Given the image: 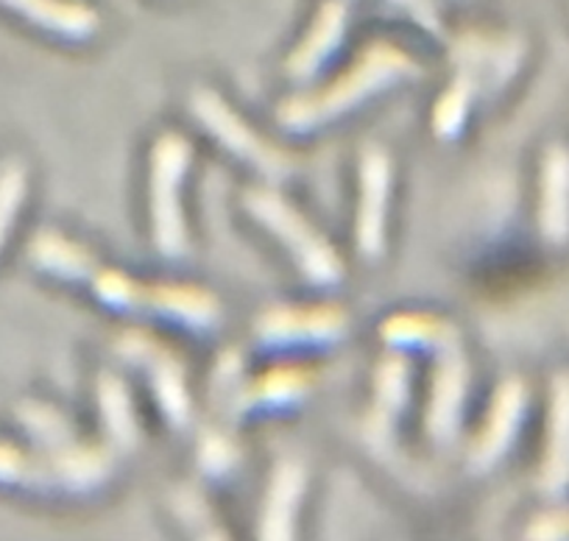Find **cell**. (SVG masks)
<instances>
[{
  "label": "cell",
  "instance_id": "1",
  "mask_svg": "<svg viewBox=\"0 0 569 541\" xmlns=\"http://www.w3.org/2000/svg\"><path fill=\"white\" fill-rule=\"evenodd\" d=\"M31 266L62 282H81L92 297L112 310L142 315H162L196 332H210L221 324V299L199 285L173 282H140L120 268L98 262V257L57 229H40L29 243Z\"/></svg>",
  "mask_w": 569,
  "mask_h": 541
},
{
  "label": "cell",
  "instance_id": "2",
  "mask_svg": "<svg viewBox=\"0 0 569 541\" xmlns=\"http://www.w3.org/2000/svg\"><path fill=\"white\" fill-rule=\"evenodd\" d=\"M416 76H421V64L408 51L388 40H377L363 48L358 62L338 76L330 87L284 98L277 107V123L291 134H310L358 109L366 98L380 96L388 87L402 84Z\"/></svg>",
  "mask_w": 569,
  "mask_h": 541
},
{
  "label": "cell",
  "instance_id": "3",
  "mask_svg": "<svg viewBox=\"0 0 569 541\" xmlns=\"http://www.w3.org/2000/svg\"><path fill=\"white\" fill-rule=\"evenodd\" d=\"M114 455L118 452L109 444H84V441L64 447H37L34 452L0 444V483L37 491L90 494L112 478Z\"/></svg>",
  "mask_w": 569,
  "mask_h": 541
},
{
  "label": "cell",
  "instance_id": "4",
  "mask_svg": "<svg viewBox=\"0 0 569 541\" xmlns=\"http://www.w3.org/2000/svg\"><path fill=\"white\" fill-rule=\"evenodd\" d=\"M243 210L260 223L262 229L273 234L284 251L291 254L299 274L316 288H336L341 285L347 268L338 257L336 246L284 199L277 188L262 184V188H249L243 193Z\"/></svg>",
  "mask_w": 569,
  "mask_h": 541
},
{
  "label": "cell",
  "instance_id": "5",
  "mask_svg": "<svg viewBox=\"0 0 569 541\" xmlns=\"http://www.w3.org/2000/svg\"><path fill=\"white\" fill-rule=\"evenodd\" d=\"M193 162V146L179 131H166L154 140L149 171V218L154 249L166 260H182L190 251L184 221L182 184Z\"/></svg>",
  "mask_w": 569,
  "mask_h": 541
},
{
  "label": "cell",
  "instance_id": "6",
  "mask_svg": "<svg viewBox=\"0 0 569 541\" xmlns=\"http://www.w3.org/2000/svg\"><path fill=\"white\" fill-rule=\"evenodd\" d=\"M188 109L190 114L199 120L201 129H204L223 151H229V154L238 157L240 162L254 168L266 182L277 184L297 171L293 154H288L284 149L273 146L271 140L262 138V134H257V131L251 129L227 101H223L221 92L210 90V87H196V90L190 92Z\"/></svg>",
  "mask_w": 569,
  "mask_h": 541
},
{
  "label": "cell",
  "instance_id": "7",
  "mask_svg": "<svg viewBox=\"0 0 569 541\" xmlns=\"http://www.w3.org/2000/svg\"><path fill=\"white\" fill-rule=\"evenodd\" d=\"M114 352L146 374L166 422L177 430L188 428L193 419V399L188 391V365L182 354L142 330H126L114 341Z\"/></svg>",
  "mask_w": 569,
  "mask_h": 541
},
{
  "label": "cell",
  "instance_id": "8",
  "mask_svg": "<svg viewBox=\"0 0 569 541\" xmlns=\"http://www.w3.org/2000/svg\"><path fill=\"white\" fill-rule=\"evenodd\" d=\"M349 330L347 310L338 304H316V308H291L277 304L254 321V341L266 349L293 347H330Z\"/></svg>",
  "mask_w": 569,
  "mask_h": 541
},
{
  "label": "cell",
  "instance_id": "9",
  "mask_svg": "<svg viewBox=\"0 0 569 541\" xmlns=\"http://www.w3.org/2000/svg\"><path fill=\"white\" fill-rule=\"evenodd\" d=\"M469 393V358L461 341L436 349V371L430 382L425 430L433 447L456 444Z\"/></svg>",
  "mask_w": 569,
  "mask_h": 541
},
{
  "label": "cell",
  "instance_id": "10",
  "mask_svg": "<svg viewBox=\"0 0 569 541\" xmlns=\"http://www.w3.org/2000/svg\"><path fill=\"white\" fill-rule=\"evenodd\" d=\"M391 157L382 146H366L360 154V201L355 218V243L366 262L386 254L388 201H391Z\"/></svg>",
  "mask_w": 569,
  "mask_h": 541
},
{
  "label": "cell",
  "instance_id": "11",
  "mask_svg": "<svg viewBox=\"0 0 569 541\" xmlns=\"http://www.w3.org/2000/svg\"><path fill=\"white\" fill-rule=\"evenodd\" d=\"M410 377L413 363L405 352L391 349L375 369V399H371L369 417L363 422V435L375 452H386L393 441L399 419L410 399Z\"/></svg>",
  "mask_w": 569,
  "mask_h": 541
},
{
  "label": "cell",
  "instance_id": "12",
  "mask_svg": "<svg viewBox=\"0 0 569 541\" xmlns=\"http://www.w3.org/2000/svg\"><path fill=\"white\" fill-rule=\"evenodd\" d=\"M525 404H528V391L519 377H508L500 382L495 399H491L489 417L469 450V467L472 472H489L502 461L511 444L517 441L519 428H522Z\"/></svg>",
  "mask_w": 569,
  "mask_h": 541
},
{
  "label": "cell",
  "instance_id": "13",
  "mask_svg": "<svg viewBox=\"0 0 569 541\" xmlns=\"http://www.w3.org/2000/svg\"><path fill=\"white\" fill-rule=\"evenodd\" d=\"M349 7L347 0H325L310 23L308 34L302 37L293 53L284 62V73L291 76L297 84H308L321 70L327 68L336 51L341 48L343 34H347Z\"/></svg>",
  "mask_w": 569,
  "mask_h": 541
},
{
  "label": "cell",
  "instance_id": "14",
  "mask_svg": "<svg viewBox=\"0 0 569 541\" xmlns=\"http://www.w3.org/2000/svg\"><path fill=\"white\" fill-rule=\"evenodd\" d=\"M308 491V469L297 458H282L273 467L266 500H262L260 519H257V539L288 541L297 535L299 502Z\"/></svg>",
  "mask_w": 569,
  "mask_h": 541
},
{
  "label": "cell",
  "instance_id": "15",
  "mask_svg": "<svg viewBox=\"0 0 569 541\" xmlns=\"http://www.w3.org/2000/svg\"><path fill=\"white\" fill-rule=\"evenodd\" d=\"M316 385V374L310 365L279 363L271 365L266 374L257 377L251 385L238 388L232 399V413L249 411H282L302 402Z\"/></svg>",
  "mask_w": 569,
  "mask_h": 541
},
{
  "label": "cell",
  "instance_id": "16",
  "mask_svg": "<svg viewBox=\"0 0 569 541\" xmlns=\"http://www.w3.org/2000/svg\"><path fill=\"white\" fill-rule=\"evenodd\" d=\"M0 7L29 20L37 29L70 42L92 40L101 29L96 9L79 0H0Z\"/></svg>",
  "mask_w": 569,
  "mask_h": 541
},
{
  "label": "cell",
  "instance_id": "17",
  "mask_svg": "<svg viewBox=\"0 0 569 541\" xmlns=\"http://www.w3.org/2000/svg\"><path fill=\"white\" fill-rule=\"evenodd\" d=\"M539 489L547 497H561L569 489V374L552 382L550 424H547L545 461L539 469Z\"/></svg>",
  "mask_w": 569,
  "mask_h": 541
},
{
  "label": "cell",
  "instance_id": "18",
  "mask_svg": "<svg viewBox=\"0 0 569 541\" xmlns=\"http://www.w3.org/2000/svg\"><path fill=\"white\" fill-rule=\"evenodd\" d=\"M539 229L550 246L569 240V149L563 146H550L541 162Z\"/></svg>",
  "mask_w": 569,
  "mask_h": 541
},
{
  "label": "cell",
  "instance_id": "19",
  "mask_svg": "<svg viewBox=\"0 0 569 541\" xmlns=\"http://www.w3.org/2000/svg\"><path fill=\"white\" fill-rule=\"evenodd\" d=\"M98 413H101L103 435L114 452H131L140 444V424H137L131 393L112 371L98 377Z\"/></svg>",
  "mask_w": 569,
  "mask_h": 541
},
{
  "label": "cell",
  "instance_id": "20",
  "mask_svg": "<svg viewBox=\"0 0 569 541\" xmlns=\"http://www.w3.org/2000/svg\"><path fill=\"white\" fill-rule=\"evenodd\" d=\"M380 341L388 349H441L447 343L461 341V332L452 321L427 313L388 315L380 327Z\"/></svg>",
  "mask_w": 569,
  "mask_h": 541
},
{
  "label": "cell",
  "instance_id": "21",
  "mask_svg": "<svg viewBox=\"0 0 569 541\" xmlns=\"http://www.w3.org/2000/svg\"><path fill=\"white\" fill-rule=\"evenodd\" d=\"M478 96H483L478 81H475L467 70L456 68V79H452V84L441 92L439 101H436L433 107L436 140L450 143V140L461 138L463 129H467L469 112H472V103Z\"/></svg>",
  "mask_w": 569,
  "mask_h": 541
},
{
  "label": "cell",
  "instance_id": "22",
  "mask_svg": "<svg viewBox=\"0 0 569 541\" xmlns=\"http://www.w3.org/2000/svg\"><path fill=\"white\" fill-rule=\"evenodd\" d=\"M18 419L37 447H64L79 441L68 417L46 402H23L18 408Z\"/></svg>",
  "mask_w": 569,
  "mask_h": 541
},
{
  "label": "cell",
  "instance_id": "23",
  "mask_svg": "<svg viewBox=\"0 0 569 541\" xmlns=\"http://www.w3.org/2000/svg\"><path fill=\"white\" fill-rule=\"evenodd\" d=\"M26 193H29V168L18 157H7L0 162V251L12 234Z\"/></svg>",
  "mask_w": 569,
  "mask_h": 541
},
{
  "label": "cell",
  "instance_id": "24",
  "mask_svg": "<svg viewBox=\"0 0 569 541\" xmlns=\"http://www.w3.org/2000/svg\"><path fill=\"white\" fill-rule=\"evenodd\" d=\"M240 461V452L227 435L204 433L199 441V467L210 478H227Z\"/></svg>",
  "mask_w": 569,
  "mask_h": 541
},
{
  "label": "cell",
  "instance_id": "25",
  "mask_svg": "<svg viewBox=\"0 0 569 541\" xmlns=\"http://www.w3.org/2000/svg\"><path fill=\"white\" fill-rule=\"evenodd\" d=\"M388 3L402 9V12L430 37H445V23H441L436 0H388Z\"/></svg>",
  "mask_w": 569,
  "mask_h": 541
}]
</instances>
